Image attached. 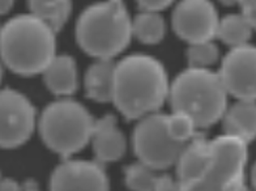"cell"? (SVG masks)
Here are the masks:
<instances>
[{
    "label": "cell",
    "instance_id": "24",
    "mask_svg": "<svg viewBox=\"0 0 256 191\" xmlns=\"http://www.w3.org/2000/svg\"><path fill=\"white\" fill-rule=\"evenodd\" d=\"M138 6L142 8V11H154V12H160V11L168 8L174 0H136Z\"/></svg>",
    "mask_w": 256,
    "mask_h": 191
},
{
    "label": "cell",
    "instance_id": "5",
    "mask_svg": "<svg viewBox=\"0 0 256 191\" xmlns=\"http://www.w3.org/2000/svg\"><path fill=\"white\" fill-rule=\"evenodd\" d=\"M94 119L85 106L74 100L55 101L40 118V132L44 144L55 153L70 157L90 141Z\"/></svg>",
    "mask_w": 256,
    "mask_h": 191
},
{
    "label": "cell",
    "instance_id": "19",
    "mask_svg": "<svg viewBox=\"0 0 256 191\" xmlns=\"http://www.w3.org/2000/svg\"><path fill=\"white\" fill-rule=\"evenodd\" d=\"M166 25L160 12L142 11L132 20V36L146 45H156L165 37Z\"/></svg>",
    "mask_w": 256,
    "mask_h": 191
},
{
    "label": "cell",
    "instance_id": "4",
    "mask_svg": "<svg viewBox=\"0 0 256 191\" xmlns=\"http://www.w3.org/2000/svg\"><path fill=\"white\" fill-rule=\"evenodd\" d=\"M228 96L216 72L190 67L176 77L168 98L172 111L188 115L198 128H206L222 118Z\"/></svg>",
    "mask_w": 256,
    "mask_h": 191
},
{
    "label": "cell",
    "instance_id": "16",
    "mask_svg": "<svg viewBox=\"0 0 256 191\" xmlns=\"http://www.w3.org/2000/svg\"><path fill=\"white\" fill-rule=\"evenodd\" d=\"M115 63L112 59H98L85 74L86 96L96 102H112Z\"/></svg>",
    "mask_w": 256,
    "mask_h": 191
},
{
    "label": "cell",
    "instance_id": "2",
    "mask_svg": "<svg viewBox=\"0 0 256 191\" xmlns=\"http://www.w3.org/2000/svg\"><path fill=\"white\" fill-rule=\"evenodd\" d=\"M55 55V32L33 15L16 16L0 28V58L14 74H42Z\"/></svg>",
    "mask_w": 256,
    "mask_h": 191
},
{
    "label": "cell",
    "instance_id": "10",
    "mask_svg": "<svg viewBox=\"0 0 256 191\" xmlns=\"http://www.w3.org/2000/svg\"><path fill=\"white\" fill-rule=\"evenodd\" d=\"M256 51L252 45L232 47L224 58L218 75L228 94L236 100L255 101Z\"/></svg>",
    "mask_w": 256,
    "mask_h": 191
},
{
    "label": "cell",
    "instance_id": "27",
    "mask_svg": "<svg viewBox=\"0 0 256 191\" xmlns=\"http://www.w3.org/2000/svg\"><path fill=\"white\" fill-rule=\"evenodd\" d=\"M16 0H0V15H4L10 12L14 7V4Z\"/></svg>",
    "mask_w": 256,
    "mask_h": 191
},
{
    "label": "cell",
    "instance_id": "22",
    "mask_svg": "<svg viewBox=\"0 0 256 191\" xmlns=\"http://www.w3.org/2000/svg\"><path fill=\"white\" fill-rule=\"evenodd\" d=\"M166 124L170 136L178 143L186 144L196 135V124L188 115L172 111V115L166 117Z\"/></svg>",
    "mask_w": 256,
    "mask_h": 191
},
{
    "label": "cell",
    "instance_id": "17",
    "mask_svg": "<svg viewBox=\"0 0 256 191\" xmlns=\"http://www.w3.org/2000/svg\"><path fill=\"white\" fill-rule=\"evenodd\" d=\"M30 15L56 33L64 27L72 11V0H29Z\"/></svg>",
    "mask_w": 256,
    "mask_h": 191
},
{
    "label": "cell",
    "instance_id": "23",
    "mask_svg": "<svg viewBox=\"0 0 256 191\" xmlns=\"http://www.w3.org/2000/svg\"><path fill=\"white\" fill-rule=\"evenodd\" d=\"M153 191H182V186H180L178 179L172 178V175H157Z\"/></svg>",
    "mask_w": 256,
    "mask_h": 191
},
{
    "label": "cell",
    "instance_id": "8",
    "mask_svg": "<svg viewBox=\"0 0 256 191\" xmlns=\"http://www.w3.org/2000/svg\"><path fill=\"white\" fill-rule=\"evenodd\" d=\"M36 128V109L20 92L0 91V148H16L29 140Z\"/></svg>",
    "mask_w": 256,
    "mask_h": 191
},
{
    "label": "cell",
    "instance_id": "28",
    "mask_svg": "<svg viewBox=\"0 0 256 191\" xmlns=\"http://www.w3.org/2000/svg\"><path fill=\"white\" fill-rule=\"evenodd\" d=\"M224 6H234V4L238 3V0H220Z\"/></svg>",
    "mask_w": 256,
    "mask_h": 191
},
{
    "label": "cell",
    "instance_id": "30",
    "mask_svg": "<svg viewBox=\"0 0 256 191\" xmlns=\"http://www.w3.org/2000/svg\"><path fill=\"white\" fill-rule=\"evenodd\" d=\"M2 79H3V68L0 66V83H2Z\"/></svg>",
    "mask_w": 256,
    "mask_h": 191
},
{
    "label": "cell",
    "instance_id": "25",
    "mask_svg": "<svg viewBox=\"0 0 256 191\" xmlns=\"http://www.w3.org/2000/svg\"><path fill=\"white\" fill-rule=\"evenodd\" d=\"M238 6L240 7V15L244 16L248 21L255 24L256 20V0H238Z\"/></svg>",
    "mask_w": 256,
    "mask_h": 191
},
{
    "label": "cell",
    "instance_id": "3",
    "mask_svg": "<svg viewBox=\"0 0 256 191\" xmlns=\"http://www.w3.org/2000/svg\"><path fill=\"white\" fill-rule=\"evenodd\" d=\"M132 38V20L123 0H104L81 14L76 40L85 53L97 59H112Z\"/></svg>",
    "mask_w": 256,
    "mask_h": 191
},
{
    "label": "cell",
    "instance_id": "6",
    "mask_svg": "<svg viewBox=\"0 0 256 191\" xmlns=\"http://www.w3.org/2000/svg\"><path fill=\"white\" fill-rule=\"evenodd\" d=\"M212 161L199 182L183 191H248L244 181L248 143L221 135L210 141Z\"/></svg>",
    "mask_w": 256,
    "mask_h": 191
},
{
    "label": "cell",
    "instance_id": "13",
    "mask_svg": "<svg viewBox=\"0 0 256 191\" xmlns=\"http://www.w3.org/2000/svg\"><path fill=\"white\" fill-rule=\"evenodd\" d=\"M96 158L100 162H114L124 154L127 143L118 128L114 115H104L94 121L90 136Z\"/></svg>",
    "mask_w": 256,
    "mask_h": 191
},
{
    "label": "cell",
    "instance_id": "29",
    "mask_svg": "<svg viewBox=\"0 0 256 191\" xmlns=\"http://www.w3.org/2000/svg\"><path fill=\"white\" fill-rule=\"evenodd\" d=\"M24 191H38V190L36 187H33V186H28Z\"/></svg>",
    "mask_w": 256,
    "mask_h": 191
},
{
    "label": "cell",
    "instance_id": "14",
    "mask_svg": "<svg viewBox=\"0 0 256 191\" xmlns=\"http://www.w3.org/2000/svg\"><path fill=\"white\" fill-rule=\"evenodd\" d=\"M42 75L46 87L56 96H71L78 91V67L70 55H55Z\"/></svg>",
    "mask_w": 256,
    "mask_h": 191
},
{
    "label": "cell",
    "instance_id": "11",
    "mask_svg": "<svg viewBox=\"0 0 256 191\" xmlns=\"http://www.w3.org/2000/svg\"><path fill=\"white\" fill-rule=\"evenodd\" d=\"M50 191H110V183L100 162L67 160L52 171Z\"/></svg>",
    "mask_w": 256,
    "mask_h": 191
},
{
    "label": "cell",
    "instance_id": "7",
    "mask_svg": "<svg viewBox=\"0 0 256 191\" xmlns=\"http://www.w3.org/2000/svg\"><path fill=\"white\" fill-rule=\"evenodd\" d=\"M166 114L152 113L138 119L134 131V151L140 162L148 165L153 170H164L176 165L182 143L170 136L166 124Z\"/></svg>",
    "mask_w": 256,
    "mask_h": 191
},
{
    "label": "cell",
    "instance_id": "20",
    "mask_svg": "<svg viewBox=\"0 0 256 191\" xmlns=\"http://www.w3.org/2000/svg\"><path fill=\"white\" fill-rule=\"evenodd\" d=\"M157 174L148 165L138 162L126 169V184L132 191H153Z\"/></svg>",
    "mask_w": 256,
    "mask_h": 191
},
{
    "label": "cell",
    "instance_id": "1",
    "mask_svg": "<svg viewBox=\"0 0 256 191\" xmlns=\"http://www.w3.org/2000/svg\"><path fill=\"white\" fill-rule=\"evenodd\" d=\"M168 89L165 67L156 58L134 54L115 63L112 102L127 119L157 113Z\"/></svg>",
    "mask_w": 256,
    "mask_h": 191
},
{
    "label": "cell",
    "instance_id": "26",
    "mask_svg": "<svg viewBox=\"0 0 256 191\" xmlns=\"http://www.w3.org/2000/svg\"><path fill=\"white\" fill-rule=\"evenodd\" d=\"M0 191H24L21 186L16 181L6 178V179H0Z\"/></svg>",
    "mask_w": 256,
    "mask_h": 191
},
{
    "label": "cell",
    "instance_id": "15",
    "mask_svg": "<svg viewBox=\"0 0 256 191\" xmlns=\"http://www.w3.org/2000/svg\"><path fill=\"white\" fill-rule=\"evenodd\" d=\"M224 135L250 143L256 134L255 101L238 100L232 106L226 107L222 115Z\"/></svg>",
    "mask_w": 256,
    "mask_h": 191
},
{
    "label": "cell",
    "instance_id": "21",
    "mask_svg": "<svg viewBox=\"0 0 256 191\" xmlns=\"http://www.w3.org/2000/svg\"><path fill=\"white\" fill-rule=\"evenodd\" d=\"M218 47L212 41L191 44L187 51L190 67L208 68L218 61Z\"/></svg>",
    "mask_w": 256,
    "mask_h": 191
},
{
    "label": "cell",
    "instance_id": "12",
    "mask_svg": "<svg viewBox=\"0 0 256 191\" xmlns=\"http://www.w3.org/2000/svg\"><path fill=\"white\" fill-rule=\"evenodd\" d=\"M210 161V141L206 140L202 135L196 134L183 145L176 161V179L182 186V191L202 179L208 170Z\"/></svg>",
    "mask_w": 256,
    "mask_h": 191
},
{
    "label": "cell",
    "instance_id": "9",
    "mask_svg": "<svg viewBox=\"0 0 256 191\" xmlns=\"http://www.w3.org/2000/svg\"><path fill=\"white\" fill-rule=\"evenodd\" d=\"M218 21L217 10L210 0H182L172 14L176 36L190 45L213 41Z\"/></svg>",
    "mask_w": 256,
    "mask_h": 191
},
{
    "label": "cell",
    "instance_id": "18",
    "mask_svg": "<svg viewBox=\"0 0 256 191\" xmlns=\"http://www.w3.org/2000/svg\"><path fill=\"white\" fill-rule=\"evenodd\" d=\"M254 27L255 24L247 20L240 14L228 15L218 21L216 37L232 47L243 46L251 40Z\"/></svg>",
    "mask_w": 256,
    "mask_h": 191
}]
</instances>
